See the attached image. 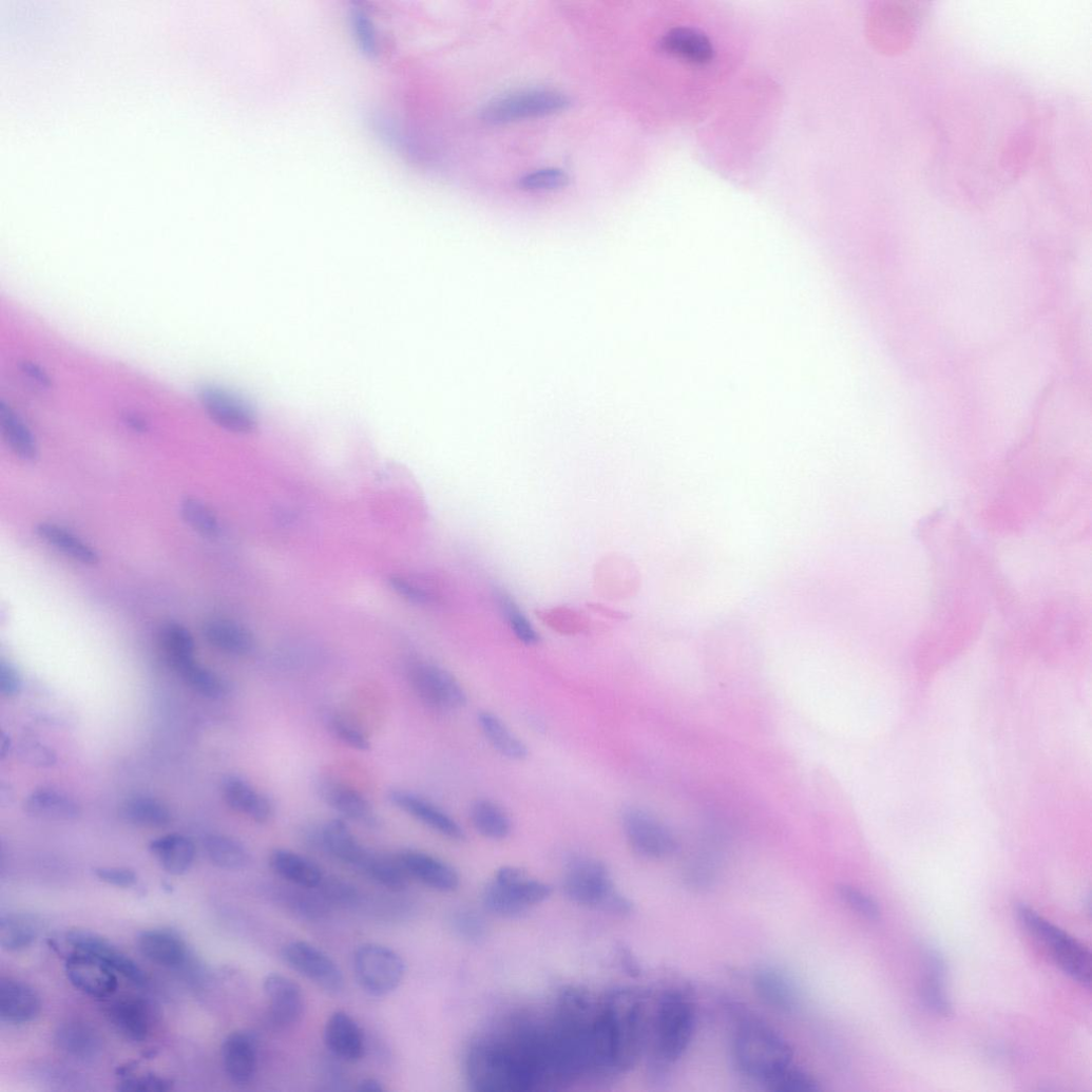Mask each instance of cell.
I'll list each match as a JSON object with an SVG mask.
<instances>
[{
	"instance_id": "e0dca14e",
	"label": "cell",
	"mask_w": 1092,
	"mask_h": 1092,
	"mask_svg": "<svg viewBox=\"0 0 1092 1092\" xmlns=\"http://www.w3.org/2000/svg\"><path fill=\"white\" fill-rule=\"evenodd\" d=\"M387 801L395 808L449 840L460 842L465 839V832L457 821L415 791L404 788L390 789L387 792Z\"/></svg>"
},
{
	"instance_id": "d6986e66",
	"label": "cell",
	"mask_w": 1092,
	"mask_h": 1092,
	"mask_svg": "<svg viewBox=\"0 0 1092 1092\" xmlns=\"http://www.w3.org/2000/svg\"><path fill=\"white\" fill-rule=\"evenodd\" d=\"M410 878L443 893L454 892L460 884L457 870L445 861L429 854L405 849L397 854Z\"/></svg>"
},
{
	"instance_id": "9a60e30c",
	"label": "cell",
	"mask_w": 1092,
	"mask_h": 1092,
	"mask_svg": "<svg viewBox=\"0 0 1092 1092\" xmlns=\"http://www.w3.org/2000/svg\"><path fill=\"white\" fill-rule=\"evenodd\" d=\"M317 790L321 800L337 813L370 830L381 828L382 821L361 791L333 777H322Z\"/></svg>"
},
{
	"instance_id": "60d3db41",
	"label": "cell",
	"mask_w": 1092,
	"mask_h": 1092,
	"mask_svg": "<svg viewBox=\"0 0 1092 1092\" xmlns=\"http://www.w3.org/2000/svg\"><path fill=\"white\" fill-rule=\"evenodd\" d=\"M205 848L210 860L221 868L241 870L251 861L248 848L234 838L210 835L205 839Z\"/></svg>"
},
{
	"instance_id": "d590c367",
	"label": "cell",
	"mask_w": 1092,
	"mask_h": 1092,
	"mask_svg": "<svg viewBox=\"0 0 1092 1092\" xmlns=\"http://www.w3.org/2000/svg\"><path fill=\"white\" fill-rule=\"evenodd\" d=\"M0 428L14 453L24 461L37 460V441L23 419L9 406L0 405Z\"/></svg>"
},
{
	"instance_id": "f5cc1de1",
	"label": "cell",
	"mask_w": 1092,
	"mask_h": 1092,
	"mask_svg": "<svg viewBox=\"0 0 1092 1092\" xmlns=\"http://www.w3.org/2000/svg\"><path fill=\"white\" fill-rule=\"evenodd\" d=\"M19 759L32 766L49 768L56 764L57 756L53 749L34 740H23L17 747Z\"/></svg>"
},
{
	"instance_id": "83f0119b",
	"label": "cell",
	"mask_w": 1092,
	"mask_h": 1092,
	"mask_svg": "<svg viewBox=\"0 0 1092 1092\" xmlns=\"http://www.w3.org/2000/svg\"><path fill=\"white\" fill-rule=\"evenodd\" d=\"M140 953L152 963L174 969L187 961L188 951L185 942L174 933L153 930L138 937Z\"/></svg>"
},
{
	"instance_id": "52a82bcc",
	"label": "cell",
	"mask_w": 1092,
	"mask_h": 1092,
	"mask_svg": "<svg viewBox=\"0 0 1092 1092\" xmlns=\"http://www.w3.org/2000/svg\"><path fill=\"white\" fill-rule=\"evenodd\" d=\"M1016 915L1020 923L1053 953L1060 969L1085 986L1091 984V954L1068 933L1053 925L1026 904H1019Z\"/></svg>"
},
{
	"instance_id": "680465c9",
	"label": "cell",
	"mask_w": 1092,
	"mask_h": 1092,
	"mask_svg": "<svg viewBox=\"0 0 1092 1092\" xmlns=\"http://www.w3.org/2000/svg\"><path fill=\"white\" fill-rule=\"evenodd\" d=\"M95 876L99 880L118 887H131L137 882L136 873L123 867H99L95 869Z\"/></svg>"
},
{
	"instance_id": "f907efd6",
	"label": "cell",
	"mask_w": 1092,
	"mask_h": 1092,
	"mask_svg": "<svg viewBox=\"0 0 1092 1092\" xmlns=\"http://www.w3.org/2000/svg\"><path fill=\"white\" fill-rule=\"evenodd\" d=\"M332 907H347L358 900V892L349 882L339 878H324L317 887Z\"/></svg>"
},
{
	"instance_id": "6f0895ef",
	"label": "cell",
	"mask_w": 1092,
	"mask_h": 1092,
	"mask_svg": "<svg viewBox=\"0 0 1092 1092\" xmlns=\"http://www.w3.org/2000/svg\"><path fill=\"white\" fill-rule=\"evenodd\" d=\"M172 1088V1081L156 1075H145L124 1079L119 1085L121 1091L161 1092Z\"/></svg>"
},
{
	"instance_id": "681fc988",
	"label": "cell",
	"mask_w": 1092,
	"mask_h": 1092,
	"mask_svg": "<svg viewBox=\"0 0 1092 1092\" xmlns=\"http://www.w3.org/2000/svg\"><path fill=\"white\" fill-rule=\"evenodd\" d=\"M839 899L852 912L868 921H877L880 918L878 904L863 890L846 883L837 886Z\"/></svg>"
},
{
	"instance_id": "7dc6e473",
	"label": "cell",
	"mask_w": 1092,
	"mask_h": 1092,
	"mask_svg": "<svg viewBox=\"0 0 1092 1092\" xmlns=\"http://www.w3.org/2000/svg\"><path fill=\"white\" fill-rule=\"evenodd\" d=\"M180 514L184 521L196 533L208 538L219 535L221 525L216 515L203 502L185 499L180 505Z\"/></svg>"
},
{
	"instance_id": "816d5d0a",
	"label": "cell",
	"mask_w": 1092,
	"mask_h": 1092,
	"mask_svg": "<svg viewBox=\"0 0 1092 1092\" xmlns=\"http://www.w3.org/2000/svg\"><path fill=\"white\" fill-rule=\"evenodd\" d=\"M330 731L345 745L359 751H368L371 748L368 736L351 722L342 716L333 715L328 720Z\"/></svg>"
},
{
	"instance_id": "8d00e7d4",
	"label": "cell",
	"mask_w": 1092,
	"mask_h": 1092,
	"mask_svg": "<svg viewBox=\"0 0 1092 1092\" xmlns=\"http://www.w3.org/2000/svg\"><path fill=\"white\" fill-rule=\"evenodd\" d=\"M151 851L158 858L164 869L171 875H183L192 865L195 848L193 843L179 835H169L154 840Z\"/></svg>"
},
{
	"instance_id": "ab89813d",
	"label": "cell",
	"mask_w": 1092,
	"mask_h": 1092,
	"mask_svg": "<svg viewBox=\"0 0 1092 1092\" xmlns=\"http://www.w3.org/2000/svg\"><path fill=\"white\" fill-rule=\"evenodd\" d=\"M40 923L32 915L11 914L0 919V945L8 952L30 947L38 938Z\"/></svg>"
},
{
	"instance_id": "7bdbcfd3",
	"label": "cell",
	"mask_w": 1092,
	"mask_h": 1092,
	"mask_svg": "<svg viewBox=\"0 0 1092 1092\" xmlns=\"http://www.w3.org/2000/svg\"><path fill=\"white\" fill-rule=\"evenodd\" d=\"M283 892L281 897L293 914L311 921L324 919L332 909L318 888L294 886Z\"/></svg>"
},
{
	"instance_id": "74e56055",
	"label": "cell",
	"mask_w": 1092,
	"mask_h": 1092,
	"mask_svg": "<svg viewBox=\"0 0 1092 1092\" xmlns=\"http://www.w3.org/2000/svg\"><path fill=\"white\" fill-rule=\"evenodd\" d=\"M470 817L476 831L488 840H505L512 834L513 823L510 816L491 801H476L471 807Z\"/></svg>"
},
{
	"instance_id": "e575fe53",
	"label": "cell",
	"mask_w": 1092,
	"mask_h": 1092,
	"mask_svg": "<svg viewBox=\"0 0 1092 1092\" xmlns=\"http://www.w3.org/2000/svg\"><path fill=\"white\" fill-rule=\"evenodd\" d=\"M36 532L50 545L82 564L95 566L99 562V555L93 548L58 524L40 523Z\"/></svg>"
},
{
	"instance_id": "277c9868",
	"label": "cell",
	"mask_w": 1092,
	"mask_h": 1092,
	"mask_svg": "<svg viewBox=\"0 0 1092 1092\" xmlns=\"http://www.w3.org/2000/svg\"><path fill=\"white\" fill-rule=\"evenodd\" d=\"M696 1031V1012L679 992L665 994L653 1020L652 1075L664 1079L687 1052Z\"/></svg>"
},
{
	"instance_id": "7402d4cb",
	"label": "cell",
	"mask_w": 1092,
	"mask_h": 1092,
	"mask_svg": "<svg viewBox=\"0 0 1092 1092\" xmlns=\"http://www.w3.org/2000/svg\"><path fill=\"white\" fill-rule=\"evenodd\" d=\"M41 1000L27 983L14 979H0V1019L11 1024H25L34 1021L41 1012Z\"/></svg>"
},
{
	"instance_id": "f6af8a7d",
	"label": "cell",
	"mask_w": 1092,
	"mask_h": 1092,
	"mask_svg": "<svg viewBox=\"0 0 1092 1092\" xmlns=\"http://www.w3.org/2000/svg\"><path fill=\"white\" fill-rule=\"evenodd\" d=\"M496 605L516 637L526 646H535L540 637L531 621L525 617L511 595L498 590L494 595Z\"/></svg>"
},
{
	"instance_id": "9c48e42d",
	"label": "cell",
	"mask_w": 1092,
	"mask_h": 1092,
	"mask_svg": "<svg viewBox=\"0 0 1092 1092\" xmlns=\"http://www.w3.org/2000/svg\"><path fill=\"white\" fill-rule=\"evenodd\" d=\"M569 107V98L561 93L530 90L495 99L482 111V119L487 123L502 124L551 115Z\"/></svg>"
},
{
	"instance_id": "836d02e7",
	"label": "cell",
	"mask_w": 1092,
	"mask_h": 1092,
	"mask_svg": "<svg viewBox=\"0 0 1092 1092\" xmlns=\"http://www.w3.org/2000/svg\"><path fill=\"white\" fill-rule=\"evenodd\" d=\"M478 724L486 741L504 758L523 761L529 756L528 746L500 717L490 712H481L478 715Z\"/></svg>"
},
{
	"instance_id": "30bf717a",
	"label": "cell",
	"mask_w": 1092,
	"mask_h": 1092,
	"mask_svg": "<svg viewBox=\"0 0 1092 1092\" xmlns=\"http://www.w3.org/2000/svg\"><path fill=\"white\" fill-rule=\"evenodd\" d=\"M409 677L418 697L434 710L458 711L467 703L466 692L460 682L440 666L428 663L416 665Z\"/></svg>"
},
{
	"instance_id": "7a4b0ae2",
	"label": "cell",
	"mask_w": 1092,
	"mask_h": 1092,
	"mask_svg": "<svg viewBox=\"0 0 1092 1092\" xmlns=\"http://www.w3.org/2000/svg\"><path fill=\"white\" fill-rule=\"evenodd\" d=\"M736 1070L763 1085L792 1065L793 1051L787 1040L762 1021L744 1020L731 1043Z\"/></svg>"
},
{
	"instance_id": "cb8c5ba5",
	"label": "cell",
	"mask_w": 1092,
	"mask_h": 1092,
	"mask_svg": "<svg viewBox=\"0 0 1092 1092\" xmlns=\"http://www.w3.org/2000/svg\"><path fill=\"white\" fill-rule=\"evenodd\" d=\"M223 1062L229 1078L237 1085H247L257 1069L256 1038L248 1032L230 1034L223 1046Z\"/></svg>"
},
{
	"instance_id": "6125c7cd",
	"label": "cell",
	"mask_w": 1092,
	"mask_h": 1092,
	"mask_svg": "<svg viewBox=\"0 0 1092 1092\" xmlns=\"http://www.w3.org/2000/svg\"><path fill=\"white\" fill-rule=\"evenodd\" d=\"M618 955L620 964L627 973H629L631 976H638L640 974V965L629 949L621 946L618 951Z\"/></svg>"
},
{
	"instance_id": "5b68a950",
	"label": "cell",
	"mask_w": 1092,
	"mask_h": 1092,
	"mask_svg": "<svg viewBox=\"0 0 1092 1092\" xmlns=\"http://www.w3.org/2000/svg\"><path fill=\"white\" fill-rule=\"evenodd\" d=\"M563 889L573 903L613 915L627 916L632 903L616 888L605 863L593 858L573 859L564 873Z\"/></svg>"
},
{
	"instance_id": "8fae6325",
	"label": "cell",
	"mask_w": 1092,
	"mask_h": 1092,
	"mask_svg": "<svg viewBox=\"0 0 1092 1092\" xmlns=\"http://www.w3.org/2000/svg\"><path fill=\"white\" fill-rule=\"evenodd\" d=\"M622 828L632 849L640 857L660 860L672 856L677 842L670 829L640 808H627L621 817Z\"/></svg>"
},
{
	"instance_id": "6da1fadb",
	"label": "cell",
	"mask_w": 1092,
	"mask_h": 1092,
	"mask_svg": "<svg viewBox=\"0 0 1092 1092\" xmlns=\"http://www.w3.org/2000/svg\"><path fill=\"white\" fill-rule=\"evenodd\" d=\"M470 1088L478 1092L539 1091L532 1045L515 1021L504 1032L473 1042L464 1062Z\"/></svg>"
},
{
	"instance_id": "f35d334b",
	"label": "cell",
	"mask_w": 1092,
	"mask_h": 1092,
	"mask_svg": "<svg viewBox=\"0 0 1092 1092\" xmlns=\"http://www.w3.org/2000/svg\"><path fill=\"white\" fill-rule=\"evenodd\" d=\"M880 36L884 37L883 44L892 52H900L913 41L917 30V12L904 8H892L882 11Z\"/></svg>"
},
{
	"instance_id": "ba28073f",
	"label": "cell",
	"mask_w": 1092,
	"mask_h": 1092,
	"mask_svg": "<svg viewBox=\"0 0 1092 1092\" xmlns=\"http://www.w3.org/2000/svg\"><path fill=\"white\" fill-rule=\"evenodd\" d=\"M353 972L367 995L383 998L400 988L406 976V963L399 953L387 946L365 943L353 955Z\"/></svg>"
},
{
	"instance_id": "db71d44e",
	"label": "cell",
	"mask_w": 1092,
	"mask_h": 1092,
	"mask_svg": "<svg viewBox=\"0 0 1092 1092\" xmlns=\"http://www.w3.org/2000/svg\"><path fill=\"white\" fill-rule=\"evenodd\" d=\"M569 176L559 169H543L521 178L520 186L526 190H551L566 187Z\"/></svg>"
},
{
	"instance_id": "5bb4252c",
	"label": "cell",
	"mask_w": 1092,
	"mask_h": 1092,
	"mask_svg": "<svg viewBox=\"0 0 1092 1092\" xmlns=\"http://www.w3.org/2000/svg\"><path fill=\"white\" fill-rule=\"evenodd\" d=\"M263 990L268 1002L267 1019L273 1028L287 1029L301 1022L306 998L300 984L285 975L272 973L265 977Z\"/></svg>"
},
{
	"instance_id": "b9f144b4",
	"label": "cell",
	"mask_w": 1092,
	"mask_h": 1092,
	"mask_svg": "<svg viewBox=\"0 0 1092 1092\" xmlns=\"http://www.w3.org/2000/svg\"><path fill=\"white\" fill-rule=\"evenodd\" d=\"M159 638L169 663L178 673L195 663L194 640L185 627L168 622L162 626Z\"/></svg>"
},
{
	"instance_id": "f546056e",
	"label": "cell",
	"mask_w": 1092,
	"mask_h": 1092,
	"mask_svg": "<svg viewBox=\"0 0 1092 1092\" xmlns=\"http://www.w3.org/2000/svg\"><path fill=\"white\" fill-rule=\"evenodd\" d=\"M25 812L31 817L46 821L72 822L79 818L78 805L52 788H38L26 799Z\"/></svg>"
},
{
	"instance_id": "be15d7a7",
	"label": "cell",
	"mask_w": 1092,
	"mask_h": 1092,
	"mask_svg": "<svg viewBox=\"0 0 1092 1092\" xmlns=\"http://www.w3.org/2000/svg\"><path fill=\"white\" fill-rule=\"evenodd\" d=\"M358 1090L361 1092H383L385 1087L378 1078L367 1077L359 1083Z\"/></svg>"
},
{
	"instance_id": "e7e4bbea",
	"label": "cell",
	"mask_w": 1092,
	"mask_h": 1092,
	"mask_svg": "<svg viewBox=\"0 0 1092 1092\" xmlns=\"http://www.w3.org/2000/svg\"><path fill=\"white\" fill-rule=\"evenodd\" d=\"M127 423L136 433H146L148 430V423L136 416H128Z\"/></svg>"
},
{
	"instance_id": "44dd1931",
	"label": "cell",
	"mask_w": 1092,
	"mask_h": 1092,
	"mask_svg": "<svg viewBox=\"0 0 1092 1092\" xmlns=\"http://www.w3.org/2000/svg\"><path fill=\"white\" fill-rule=\"evenodd\" d=\"M66 939L76 950L102 959L132 982L136 984L146 982L147 977L140 966L107 939L87 931H73L68 934Z\"/></svg>"
},
{
	"instance_id": "7c38bea8",
	"label": "cell",
	"mask_w": 1092,
	"mask_h": 1092,
	"mask_svg": "<svg viewBox=\"0 0 1092 1092\" xmlns=\"http://www.w3.org/2000/svg\"><path fill=\"white\" fill-rule=\"evenodd\" d=\"M283 961L320 988L337 995L345 979L338 963L323 950L306 941H292L282 949Z\"/></svg>"
},
{
	"instance_id": "4fadbf2b",
	"label": "cell",
	"mask_w": 1092,
	"mask_h": 1092,
	"mask_svg": "<svg viewBox=\"0 0 1092 1092\" xmlns=\"http://www.w3.org/2000/svg\"><path fill=\"white\" fill-rule=\"evenodd\" d=\"M198 401L211 420L223 429L236 435L253 434L258 421L251 405L229 389L205 385L198 389Z\"/></svg>"
},
{
	"instance_id": "ee69618b",
	"label": "cell",
	"mask_w": 1092,
	"mask_h": 1092,
	"mask_svg": "<svg viewBox=\"0 0 1092 1092\" xmlns=\"http://www.w3.org/2000/svg\"><path fill=\"white\" fill-rule=\"evenodd\" d=\"M121 817L128 823L149 828H161L171 821V813L166 806L147 798L128 801L121 808Z\"/></svg>"
},
{
	"instance_id": "484cf974",
	"label": "cell",
	"mask_w": 1092,
	"mask_h": 1092,
	"mask_svg": "<svg viewBox=\"0 0 1092 1092\" xmlns=\"http://www.w3.org/2000/svg\"><path fill=\"white\" fill-rule=\"evenodd\" d=\"M108 1018L114 1029L126 1039L145 1041L151 1032V1013L141 999L128 998L112 1004Z\"/></svg>"
},
{
	"instance_id": "4dcf8cb0",
	"label": "cell",
	"mask_w": 1092,
	"mask_h": 1092,
	"mask_svg": "<svg viewBox=\"0 0 1092 1092\" xmlns=\"http://www.w3.org/2000/svg\"><path fill=\"white\" fill-rule=\"evenodd\" d=\"M925 963L926 978L922 989L924 1004L936 1015L950 1017L953 1015V1007L944 990L946 962L938 951L928 949Z\"/></svg>"
},
{
	"instance_id": "c3c4849f",
	"label": "cell",
	"mask_w": 1092,
	"mask_h": 1092,
	"mask_svg": "<svg viewBox=\"0 0 1092 1092\" xmlns=\"http://www.w3.org/2000/svg\"><path fill=\"white\" fill-rule=\"evenodd\" d=\"M765 1087L773 1092H817L821 1090L818 1080L793 1064L771 1079Z\"/></svg>"
},
{
	"instance_id": "3957f363",
	"label": "cell",
	"mask_w": 1092,
	"mask_h": 1092,
	"mask_svg": "<svg viewBox=\"0 0 1092 1092\" xmlns=\"http://www.w3.org/2000/svg\"><path fill=\"white\" fill-rule=\"evenodd\" d=\"M611 1036L617 1075L639 1061L648 1039L649 1022L643 999L635 991L618 989L601 1003Z\"/></svg>"
},
{
	"instance_id": "8992f818",
	"label": "cell",
	"mask_w": 1092,
	"mask_h": 1092,
	"mask_svg": "<svg viewBox=\"0 0 1092 1092\" xmlns=\"http://www.w3.org/2000/svg\"><path fill=\"white\" fill-rule=\"evenodd\" d=\"M552 887L516 866H503L485 886L484 908L499 917L514 918L547 901Z\"/></svg>"
},
{
	"instance_id": "ac0fdd59",
	"label": "cell",
	"mask_w": 1092,
	"mask_h": 1092,
	"mask_svg": "<svg viewBox=\"0 0 1092 1092\" xmlns=\"http://www.w3.org/2000/svg\"><path fill=\"white\" fill-rule=\"evenodd\" d=\"M758 997L769 1008L791 1014L801 1005V992L785 972L774 966H763L753 974Z\"/></svg>"
},
{
	"instance_id": "03108f58",
	"label": "cell",
	"mask_w": 1092,
	"mask_h": 1092,
	"mask_svg": "<svg viewBox=\"0 0 1092 1092\" xmlns=\"http://www.w3.org/2000/svg\"><path fill=\"white\" fill-rule=\"evenodd\" d=\"M11 746H12L11 740L7 737L6 734H3V736H2V758H5L7 755V753L9 752V750L12 748Z\"/></svg>"
},
{
	"instance_id": "9f6ffc18",
	"label": "cell",
	"mask_w": 1092,
	"mask_h": 1092,
	"mask_svg": "<svg viewBox=\"0 0 1092 1092\" xmlns=\"http://www.w3.org/2000/svg\"><path fill=\"white\" fill-rule=\"evenodd\" d=\"M388 581L397 594H400L401 597L414 605L426 606L433 601V597L428 591L416 583H413L404 577L391 576Z\"/></svg>"
},
{
	"instance_id": "2e32d148",
	"label": "cell",
	"mask_w": 1092,
	"mask_h": 1092,
	"mask_svg": "<svg viewBox=\"0 0 1092 1092\" xmlns=\"http://www.w3.org/2000/svg\"><path fill=\"white\" fill-rule=\"evenodd\" d=\"M65 972L71 983L94 999H108L118 989L115 970L98 957L76 950L65 961Z\"/></svg>"
},
{
	"instance_id": "94428289",
	"label": "cell",
	"mask_w": 1092,
	"mask_h": 1092,
	"mask_svg": "<svg viewBox=\"0 0 1092 1092\" xmlns=\"http://www.w3.org/2000/svg\"><path fill=\"white\" fill-rule=\"evenodd\" d=\"M22 372L35 384L42 388H49L52 380L47 372L38 364L26 361L22 365Z\"/></svg>"
},
{
	"instance_id": "4316f807",
	"label": "cell",
	"mask_w": 1092,
	"mask_h": 1092,
	"mask_svg": "<svg viewBox=\"0 0 1092 1092\" xmlns=\"http://www.w3.org/2000/svg\"><path fill=\"white\" fill-rule=\"evenodd\" d=\"M55 1042L61 1053L82 1062L93 1061L102 1052L101 1037L91 1026L80 1021L60 1026Z\"/></svg>"
},
{
	"instance_id": "91938a15",
	"label": "cell",
	"mask_w": 1092,
	"mask_h": 1092,
	"mask_svg": "<svg viewBox=\"0 0 1092 1092\" xmlns=\"http://www.w3.org/2000/svg\"><path fill=\"white\" fill-rule=\"evenodd\" d=\"M22 689V678L18 670L6 660L0 662V692L5 697H15Z\"/></svg>"
},
{
	"instance_id": "f1b7e54d",
	"label": "cell",
	"mask_w": 1092,
	"mask_h": 1092,
	"mask_svg": "<svg viewBox=\"0 0 1092 1092\" xmlns=\"http://www.w3.org/2000/svg\"><path fill=\"white\" fill-rule=\"evenodd\" d=\"M319 847L356 868L367 850L342 819H332L320 828Z\"/></svg>"
},
{
	"instance_id": "d4e9b609",
	"label": "cell",
	"mask_w": 1092,
	"mask_h": 1092,
	"mask_svg": "<svg viewBox=\"0 0 1092 1092\" xmlns=\"http://www.w3.org/2000/svg\"><path fill=\"white\" fill-rule=\"evenodd\" d=\"M269 865L279 877L294 886L317 888L325 878L314 861L289 849L272 850Z\"/></svg>"
},
{
	"instance_id": "ffe728a7",
	"label": "cell",
	"mask_w": 1092,
	"mask_h": 1092,
	"mask_svg": "<svg viewBox=\"0 0 1092 1092\" xmlns=\"http://www.w3.org/2000/svg\"><path fill=\"white\" fill-rule=\"evenodd\" d=\"M223 796L231 809L257 824L269 823L274 817L273 801L242 777H226L223 781Z\"/></svg>"
},
{
	"instance_id": "bcb514c9",
	"label": "cell",
	"mask_w": 1092,
	"mask_h": 1092,
	"mask_svg": "<svg viewBox=\"0 0 1092 1092\" xmlns=\"http://www.w3.org/2000/svg\"><path fill=\"white\" fill-rule=\"evenodd\" d=\"M179 674L195 691L202 693L205 697L222 700L229 691L227 682L221 675L196 663L181 670Z\"/></svg>"
},
{
	"instance_id": "603a6c76",
	"label": "cell",
	"mask_w": 1092,
	"mask_h": 1092,
	"mask_svg": "<svg viewBox=\"0 0 1092 1092\" xmlns=\"http://www.w3.org/2000/svg\"><path fill=\"white\" fill-rule=\"evenodd\" d=\"M324 1041L333 1056L345 1062H357L364 1056V1035L357 1021L347 1013L339 1011L328 1019Z\"/></svg>"
},
{
	"instance_id": "d6a6232c",
	"label": "cell",
	"mask_w": 1092,
	"mask_h": 1092,
	"mask_svg": "<svg viewBox=\"0 0 1092 1092\" xmlns=\"http://www.w3.org/2000/svg\"><path fill=\"white\" fill-rule=\"evenodd\" d=\"M357 868L373 882L391 890H403L409 884L410 877L397 857H387L367 848Z\"/></svg>"
},
{
	"instance_id": "11a10c76",
	"label": "cell",
	"mask_w": 1092,
	"mask_h": 1092,
	"mask_svg": "<svg viewBox=\"0 0 1092 1092\" xmlns=\"http://www.w3.org/2000/svg\"><path fill=\"white\" fill-rule=\"evenodd\" d=\"M453 927L459 937L470 942H478L485 935L482 918L471 911H460L453 918Z\"/></svg>"
},
{
	"instance_id": "1f68e13d",
	"label": "cell",
	"mask_w": 1092,
	"mask_h": 1092,
	"mask_svg": "<svg viewBox=\"0 0 1092 1092\" xmlns=\"http://www.w3.org/2000/svg\"><path fill=\"white\" fill-rule=\"evenodd\" d=\"M204 636L214 648L232 655H247L255 648L252 633L226 619H212L204 626Z\"/></svg>"
}]
</instances>
